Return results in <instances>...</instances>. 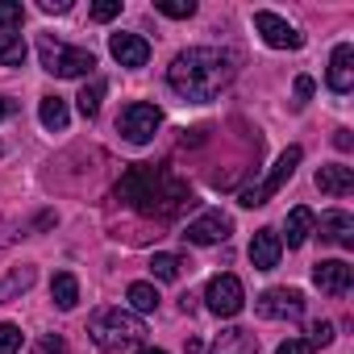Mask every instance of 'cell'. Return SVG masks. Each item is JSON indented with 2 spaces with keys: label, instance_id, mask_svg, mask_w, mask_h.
Instances as JSON below:
<instances>
[{
  "label": "cell",
  "instance_id": "603a6c76",
  "mask_svg": "<svg viewBox=\"0 0 354 354\" xmlns=\"http://www.w3.org/2000/svg\"><path fill=\"white\" fill-rule=\"evenodd\" d=\"M21 63H26V38L0 34V67H21Z\"/></svg>",
  "mask_w": 354,
  "mask_h": 354
},
{
  "label": "cell",
  "instance_id": "8fae6325",
  "mask_svg": "<svg viewBox=\"0 0 354 354\" xmlns=\"http://www.w3.org/2000/svg\"><path fill=\"white\" fill-rule=\"evenodd\" d=\"M313 283H317L325 296H346L350 283H354V267L342 263V259H325V263L313 267Z\"/></svg>",
  "mask_w": 354,
  "mask_h": 354
},
{
  "label": "cell",
  "instance_id": "e575fe53",
  "mask_svg": "<svg viewBox=\"0 0 354 354\" xmlns=\"http://www.w3.org/2000/svg\"><path fill=\"white\" fill-rule=\"evenodd\" d=\"M333 146H337V150H350V146H354L350 129H333Z\"/></svg>",
  "mask_w": 354,
  "mask_h": 354
},
{
  "label": "cell",
  "instance_id": "4dcf8cb0",
  "mask_svg": "<svg viewBox=\"0 0 354 354\" xmlns=\"http://www.w3.org/2000/svg\"><path fill=\"white\" fill-rule=\"evenodd\" d=\"M275 354H313V346H308V337H288V342H279Z\"/></svg>",
  "mask_w": 354,
  "mask_h": 354
},
{
  "label": "cell",
  "instance_id": "52a82bcc",
  "mask_svg": "<svg viewBox=\"0 0 354 354\" xmlns=\"http://www.w3.org/2000/svg\"><path fill=\"white\" fill-rule=\"evenodd\" d=\"M205 300H209V313H217V317H238V313L246 308V288H242L238 275H213Z\"/></svg>",
  "mask_w": 354,
  "mask_h": 354
},
{
  "label": "cell",
  "instance_id": "ac0fdd59",
  "mask_svg": "<svg viewBox=\"0 0 354 354\" xmlns=\"http://www.w3.org/2000/svg\"><path fill=\"white\" fill-rule=\"evenodd\" d=\"M209 354H259V337L250 329H225Z\"/></svg>",
  "mask_w": 354,
  "mask_h": 354
},
{
  "label": "cell",
  "instance_id": "836d02e7",
  "mask_svg": "<svg viewBox=\"0 0 354 354\" xmlns=\"http://www.w3.org/2000/svg\"><path fill=\"white\" fill-rule=\"evenodd\" d=\"M34 354H63V337H46Z\"/></svg>",
  "mask_w": 354,
  "mask_h": 354
},
{
  "label": "cell",
  "instance_id": "9c48e42d",
  "mask_svg": "<svg viewBox=\"0 0 354 354\" xmlns=\"http://www.w3.org/2000/svg\"><path fill=\"white\" fill-rule=\"evenodd\" d=\"M254 30L263 34V42L271 46V50H300L304 46V34L296 30V26H288L279 13H271V9H259L254 13Z\"/></svg>",
  "mask_w": 354,
  "mask_h": 354
},
{
  "label": "cell",
  "instance_id": "4316f807",
  "mask_svg": "<svg viewBox=\"0 0 354 354\" xmlns=\"http://www.w3.org/2000/svg\"><path fill=\"white\" fill-rule=\"evenodd\" d=\"M21 21H26V9L17 0H0V30H17Z\"/></svg>",
  "mask_w": 354,
  "mask_h": 354
},
{
  "label": "cell",
  "instance_id": "d6986e66",
  "mask_svg": "<svg viewBox=\"0 0 354 354\" xmlns=\"http://www.w3.org/2000/svg\"><path fill=\"white\" fill-rule=\"evenodd\" d=\"M38 121H42L50 133H63V129H67V121H71L67 100H63V96H42V104H38Z\"/></svg>",
  "mask_w": 354,
  "mask_h": 354
},
{
  "label": "cell",
  "instance_id": "4fadbf2b",
  "mask_svg": "<svg viewBox=\"0 0 354 354\" xmlns=\"http://www.w3.org/2000/svg\"><path fill=\"white\" fill-rule=\"evenodd\" d=\"M325 84H329L337 96H346V92L354 88V46H350V42L333 46V59H329V75H325Z\"/></svg>",
  "mask_w": 354,
  "mask_h": 354
},
{
  "label": "cell",
  "instance_id": "74e56055",
  "mask_svg": "<svg viewBox=\"0 0 354 354\" xmlns=\"http://www.w3.org/2000/svg\"><path fill=\"white\" fill-rule=\"evenodd\" d=\"M138 354H167V350H154V346H146V350H138Z\"/></svg>",
  "mask_w": 354,
  "mask_h": 354
},
{
  "label": "cell",
  "instance_id": "f35d334b",
  "mask_svg": "<svg viewBox=\"0 0 354 354\" xmlns=\"http://www.w3.org/2000/svg\"><path fill=\"white\" fill-rule=\"evenodd\" d=\"M0 154H5V146H0Z\"/></svg>",
  "mask_w": 354,
  "mask_h": 354
},
{
  "label": "cell",
  "instance_id": "8d00e7d4",
  "mask_svg": "<svg viewBox=\"0 0 354 354\" xmlns=\"http://www.w3.org/2000/svg\"><path fill=\"white\" fill-rule=\"evenodd\" d=\"M184 354H205V342H201V337H188V346H184Z\"/></svg>",
  "mask_w": 354,
  "mask_h": 354
},
{
  "label": "cell",
  "instance_id": "83f0119b",
  "mask_svg": "<svg viewBox=\"0 0 354 354\" xmlns=\"http://www.w3.org/2000/svg\"><path fill=\"white\" fill-rule=\"evenodd\" d=\"M17 350H21V329L13 321H5L0 325V354H17Z\"/></svg>",
  "mask_w": 354,
  "mask_h": 354
},
{
  "label": "cell",
  "instance_id": "ba28073f",
  "mask_svg": "<svg viewBox=\"0 0 354 354\" xmlns=\"http://www.w3.org/2000/svg\"><path fill=\"white\" fill-rule=\"evenodd\" d=\"M254 313L263 321H296V317H304V296L296 288H267L254 300Z\"/></svg>",
  "mask_w": 354,
  "mask_h": 354
},
{
  "label": "cell",
  "instance_id": "3957f363",
  "mask_svg": "<svg viewBox=\"0 0 354 354\" xmlns=\"http://www.w3.org/2000/svg\"><path fill=\"white\" fill-rule=\"evenodd\" d=\"M88 333L100 350H125V346H138L146 337V325L138 313H125V308H100L92 313L88 321Z\"/></svg>",
  "mask_w": 354,
  "mask_h": 354
},
{
  "label": "cell",
  "instance_id": "d590c367",
  "mask_svg": "<svg viewBox=\"0 0 354 354\" xmlns=\"http://www.w3.org/2000/svg\"><path fill=\"white\" fill-rule=\"evenodd\" d=\"M17 113V100H9V96H0V121H9Z\"/></svg>",
  "mask_w": 354,
  "mask_h": 354
},
{
  "label": "cell",
  "instance_id": "30bf717a",
  "mask_svg": "<svg viewBox=\"0 0 354 354\" xmlns=\"http://www.w3.org/2000/svg\"><path fill=\"white\" fill-rule=\"evenodd\" d=\"M230 217L225 213H201L196 221H188V230H184V238L192 242V246H217V242H225L230 238Z\"/></svg>",
  "mask_w": 354,
  "mask_h": 354
},
{
  "label": "cell",
  "instance_id": "e0dca14e",
  "mask_svg": "<svg viewBox=\"0 0 354 354\" xmlns=\"http://www.w3.org/2000/svg\"><path fill=\"white\" fill-rule=\"evenodd\" d=\"M321 242H333V246H354V217L333 209L321 217Z\"/></svg>",
  "mask_w": 354,
  "mask_h": 354
},
{
  "label": "cell",
  "instance_id": "7402d4cb",
  "mask_svg": "<svg viewBox=\"0 0 354 354\" xmlns=\"http://www.w3.org/2000/svg\"><path fill=\"white\" fill-rule=\"evenodd\" d=\"M125 296H129V308H133V313H154V308H158V288H154V283H142V279H138V283H129Z\"/></svg>",
  "mask_w": 354,
  "mask_h": 354
},
{
  "label": "cell",
  "instance_id": "d6a6232c",
  "mask_svg": "<svg viewBox=\"0 0 354 354\" xmlns=\"http://www.w3.org/2000/svg\"><path fill=\"white\" fill-rule=\"evenodd\" d=\"M38 9H42V13H67V9H71V0H42Z\"/></svg>",
  "mask_w": 354,
  "mask_h": 354
},
{
  "label": "cell",
  "instance_id": "d4e9b609",
  "mask_svg": "<svg viewBox=\"0 0 354 354\" xmlns=\"http://www.w3.org/2000/svg\"><path fill=\"white\" fill-rule=\"evenodd\" d=\"M75 100H80V113H84V117H96V113H100V100H104V80H92Z\"/></svg>",
  "mask_w": 354,
  "mask_h": 354
},
{
  "label": "cell",
  "instance_id": "7c38bea8",
  "mask_svg": "<svg viewBox=\"0 0 354 354\" xmlns=\"http://www.w3.org/2000/svg\"><path fill=\"white\" fill-rule=\"evenodd\" d=\"M109 50L121 67H146L150 63V42L142 34H113L109 38Z\"/></svg>",
  "mask_w": 354,
  "mask_h": 354
},
{
  "label": "cell",
  "instance_id": "8992f818",
  "mask_svg": "<svg viewBox=\"0 0 354 354\" xmlns=\"http://www.w3.org/2000/svg\"><path fill=\"white\" fill-rule=\"evenodd\" d=\"M158 125H162V113H158L154 104H146V100L125 104V109H121V117H117L121 138H125V142H133V146H146V142L158 133Z\"/></svg>",
  "mask_w": 354,
  "mask_h": 354
},
{
  "label": "cell",
  "instance_id": "9a60e30c",
  "mask_svg": "<svg viewBox=\"0 0 354 354\" xmlns=\"http://www.w3.org/2000/svg\"><path fill=\"white\" fill-rule=\"evenodd\" d=\"M317 188H321L325 196H350V192H354V167H346V162H325V167L317 171Z\"/></svg>",
  "mask_w": 354,
  "mask_h": 354
},
{
  "label": "cell",
  "instance_id": "1f68e13d",
  "mask_svg": "<svg viewBox=\"0 0 354 354\" xmlns=\"http://www.w3.org/2000/svg\"><path fill=\"white\" fill-rule=\"evenodd\" d=\"M308 96H313V80H308V75H300V80H296V109H304V104H308Z\"/></svg>",
  "mask_w": 354,
  "mask_h": 354
},
{
  "label": "cell",
  "instance_id": "5bb4252c",
  "mask_svg": "<svg viewBox=\"0 0 354 354\" xmlns=\"http://www.w3.org/2000/svg\"><path fill=\"white\" fill-rule=\"evenodd\" d=\"M279 254H283V242H279L275 230H259L250 238V263H254V271H275Z\"/></svg>",
  "mask_w": 354,
  "mask_h": 354
},
{
  "label": "cell",
  "instance_id": "5b68a950",
  "mask_svg": "<svg viewBox=\"0 0 354 354\" xmlns=\"http://www.w3.org/2000/svg\"><path fill=\"white\" fill-rule=\"evenodd\" d=\"M300 158H304V150H300V146H288V150L275 158V167L267 171V180H259V184H250V188H242V192H238V205H242V209H259V205H267V201H271L288 180H292V175H296Z\"/></svg>",
  "mask_w": 354,
  "mask_h": 354
},
{
  "label": "cell",
  "instance_id": "cb8c5ba5",
  "mask_svg": "<svg viewBox=\"0 0 354 354\" xmlns=\"http://www.w3.org/2000/svg\"><path fill=\"white\" fill-rule=\"evenodd\" d=\"M180 271H184V259H175V254H154V259H150V275L162 279V283L180 279Z\"/></svg>",
  "mask_w": 354,
  "mask_h": 354
},
{
  "label": "cell",
  "instance_id": "ffe728a7",
  "mask_svg": "<svg viewBox=\"0 0 354 354\" xmlns=\"http://www.w3.org/2000/svg\"><path fill=\"white\" fill-rule=\"evenodd\" d=\"M50 300H55V308H63V313H71V308L80 304V283H75L71 271H59V275L50 279Z\"/></svg>",
  "mask_w": 354,
  "mask_h": 354
},
{
  "label": "cell",
  "instance_id": "2e32d148",
  "mask_svg": "<svg viewBox=\"0 0 354 354\" xmlns=\"http://www.w3.org/2000/svg\"><path fill=\"white\" fill-rule=\"evenodd\" d=\"M313 230H317L313 209H308V205H296V209L288 213V221H283V238H279V242H288V250H300Z\"/></svg>",
  "mask_w": 354,
  "mask_h": 354
},
{
  "label": "cell",
  "instance_id": "277c9868",
  "mask_svg": "<svg viewBox=\"0 0 354 354\" xmlns=\"http://www.w3.org/2000/svg\"><path fill=\"white\" fill-rule=\"evenodd\" d=\"M38 55H42V67L50 75H59V80H80V75H92V67H96V55L92 50L67 46V42H59L50 34L38 42Z\"/></svg>",
  "mask_w": 354,
  "mask_h": 354
},
{
  "label": "cell",
  "instance_id": "6da1fadb",
  "mask_svg": "<svg viewBox=\"0 0 354 354\" xmlns=\"http://www.w3.org/2000/svg\"><path fill=\"white\" fill-rule=\"evenodd\" d=\"M117 196H121L133 213L158 217V221L175 217V213L192 201V192H188V184L180 180V175H175L171 167H154V162H133V167L121 175Z\"/></svg>",
  "mask_w": 354,
  "mask_h": 354
},
{
  "label": "cell",
  "instance_id": "f546056e",
  "mask_svg": "<svg viewBox=\"0 0 354 354\" xmlns=\"http://www.w3.org/2000/svg\"><path fill=\"white\" fill-rule=\"evenodd\" d=\"M329 342H333V325H329V321H317V325H313V337H308V346L317 350V346H329Z\"/></svg>",
  "mask_w": 354,
  "mask_h": 354
},
{
  "label": "cell",
  "instance_id": "7a4b0ae2",
  "mask_svg": "<svg viewBox=\"0 0 354 354\" xmlns=\"http://www.w3.org/2000/svg\"><path fill=\"white\" fill-rule=\"evenodd\" d=\"M230 80H234V55L230 50H217V46H192L184 55H175L171 67H167L171 92H180L192 104L213 100Z\"/></svg>",
  "mask_w": 354,
  "mask_h": 354
},
{
  "label": "cell",
  "instance_id": "44dd1931",
  "mask_svg": "<svg viewBox=\"0 0 354 354\" xmlns=\"http://www.w3.org/2000/svg\"><path fill=\"white\" fill-rule=\"evenodd\" d=\"M34 275H38V271H34L30 263H26V267H13L5 279H0V304H5V300H17L21 292H30V288H34Z\"/></svg>",
  "mask_w": 354,
  "mask_h": 354
},
{
  "label": "cell",
  "instance_id": "f1b7e54d",
  "mask_svg": "<svg viewBox=\"0 0 354 354\" xmlns=\"http://www.w3.org/2000/svg\"><path fill=\"white\" fill-rule=\"evenodd\" d=\"M121 13V0H96L92 5V21H113Z\"/></svg>",
  "mask_w": 354,
  "mask_h": 354
},
{
  "label": "cell",
  "instance_id": "484cf974",
  "mask_svg": "<svg viewBox=\"0 0 354 354\" xmlns=\"http://www.w3.org/2000/svg\"><path fill=\"white\" fill-rule=\"evenodd\" d=\"M154 9H158L162 17H175V21L196 13V5H192V0H154Z\"/></svg>",
  "mask_w": 354,
  "mask_h": 354
}]
</instances>
